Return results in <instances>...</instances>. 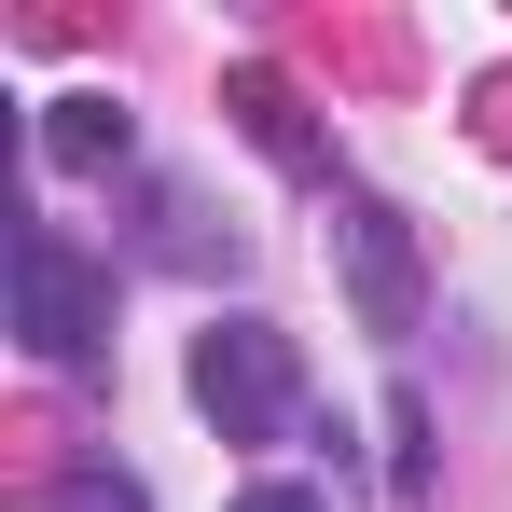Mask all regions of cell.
I'll list each match as a JSON object with an SVG mask.
<instances>
[{"label":"cell","mask_w":512,"mask_h":512,"mask_svg":"<svg viewBox=\"0 0 512 512\" xmlns=\"http://www.w3.org/2000/svg\"><path fill=\"white\" fill-rule=\"evenodd\" d=\"M14 346H28L42 374H84L97 346H111V277H97L56 222H14Z\"/></svg>","instance_id":"obj_1"},{"label":"cell","mask_w":512,"mask_h":512,"mask_svg":"<svg viewBox=\"0 0 512 512\" xmlns=\"http://www.w3.org/2000/svg\"><path fill=\"white\" fill-rule=\"evenodd\" d=\"M236 512H333V499H305V485H250Z\"/></svg>","instance_id":"obj_8"},{"label":"cell","mask_w":512,"mask_h":512,"mask_svg":"<svg viewBox=\"0 0 512 512\" xmlns=\"http://www.w3.org/2000/svg\"><path fill=\"white\" fill-rule=\"evenodd\" d=\"M42 153H56V167H125V111H111V97H97V84H70V97H56V111H42Z\"/></svg>","instance_id":"obj_4"},{"label":"cell","mask_w":512,"mask_h":512,"mask_svg":"<svg viewBox=\"0 0 512 512\" xmlns=\"http://www.w3.org/2000/svg\"><path fill=\"white\" fill-rule=\"evenodd\" d=\"M194 402H208L222 443H277V429L305 416L291 333H277V319H208V333H194Z\"/></svg>","instance_id":"obj_2"},{"label":"cell","mask_w":512,"mask_h":512,"mask_svg":"<svg viewBox=\"0 0 512 512\" xmlns=\"http://www.w3.org/2000/svg\"><path fill=\"white\" fill-rule=\"evenodd\" d=\"M388 471H402V499H429V416L416 402H388Z\"/></svg>","instance_id":"obj_7"},{"label":"cell","mask_w":512,"mask_h":512,"mask_svg":"<svg viewBox=\"0 0 512 512\" xmlns=\"http://www.w3.org/2000/svg\"><path fill=\"white\" fill-rule=\"evenodd\" d=\"M333 250H346V291H360V319H374V333H416V250H402V208L346 194V208H333Z\"/></svg>","instance_id":"obj_3"},{"label":"cell","mask_w":512,"mask_h":512,"mask_svg":"<svg viewBox=\"0 0 512 512\" xmlns=\"http://www.w3.org/2000/svg\"><path fill=\"white\" fill-rule=\"evenodd\" d=\"M56 512H153L139 471H56Z\"/></svg>","instance_id":"obj_6"},{"label":"cell","mask_w":512,"mask_h":512,"mask_svg":"<svg viewBox=\"0 0 512 512\" xmlns=\"http://www.w3.org/2000/svg\"><path fill=\"white\" fill-rule=\"evenodd\" d=\"M236 111H250V139L277 153V167H319V139H305V97L277 84V70H236Z\"/></svg>","instance_id":"obj_5"}]
</instances>
